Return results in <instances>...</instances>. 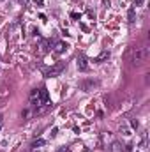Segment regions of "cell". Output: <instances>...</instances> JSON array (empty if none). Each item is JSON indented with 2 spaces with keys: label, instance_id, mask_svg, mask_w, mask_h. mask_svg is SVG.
<instances>
[{
  "label": "cell",
  "instance_id": "7",
  "mask_svg": "<svg viewBox=\"0 0 150 152\" xmlns=\"http://www.w3.org/2000/svg\"><path fill=\"white\" fill-rule=\"evenodd\" d=\"M127 21L129 23H134L136 21V7L133 5L131 9H129V12H127Z\"/></svg>",
  "mask_w": 150,
  "mask_h": 152
},
{
  "label": "cell",
  "instance_id": "3",
  "mask_svg": "<svg viewBox=\"0 0 150 152\" xmlns=\"http://www.w3.org/2000/svg\"><path fill=\"white\" fill-rule=\"evenodd\" d=\"M66 67V64L62 62V64H57L55 67H51V69H48V71H44V75L48 76V78H55V76H58L62 73V69Z\"/></svg>",
  "mask_w": 150,
  "mask_h": 152
},
{
  "label": "cell",
  "instance_id": "2",
  "mask_svg": "<svg viewBox=\"0 0 150 152\" xmlns=\"http://www.w3.org/2000/svg\"><path fill=\"white\" fill-rule=\"evenodd\" d=\"M50 104V96H48V90L42 87L39 88V103H37V108L39 106H48Z\"/></svg>",
  "mask_w": 150,
  "mask_h": 152
},
{
  "label": "cell",
  "instance_id": "10",
  "mask_svg": "<svg viewBox=\"0 0 150 152\" xmlns=\"http://www.w3.org/2000/svg\"><path fill=\"white\" fill-rule=\"evenodd\" d=\"M48 46H51V41H42L41 46H39L41 48V53H46L48 51Z\"/></svg>",
  "mask_w": 150,
  "mask_h": 152
},
{
  "label": "cell",
  "instance_id": "16",
  "mask_svg": "<svg viewBox=\"0 0 150 152\" xmlns=\"http://www.w3.org/2000/svg\"><path fill=\"white\" fill-rule=\"evenodd\" d=\"M69 151H71L69 147H60V149H58L57 152H69Z\"/></svg>",
  "mask_w": 150,
  "mask_h": 152
},
{
  "label": "cell",
  "instance_id": "17",
  "mask_svg": "<svg viewBox=\"0 0 150 152\" xmlns=\"http://www.w3.org/2000/svg\"><path fill=\"white\" fill-rule=\"evenodd\" d=\"M125 152H133V145L129 143V145H125Z\"/></svg>",
  "mask_w": 150,
  "mask_h": 152
},
{
  "label": "cell",
  "instance_id": "13",
  "mask_svg": "<svg viewBox=\"0 0 150 152\" xmlns=\"http://www.w3.org/2000/svg\"><path fill=\"white\" fill-rule=\"evenodd\" d=\"M138 126H140V124H138V120H136V118H133V120H131V127L138 129Z\"/></svg>",
  "mask_w": 150,
  "mask_h": 152
},
{
  "label": "cell",
  "instance_id": "8",
  "mask_svg": "<svg viewBox=\"0 0 150 152\" xmlns=\"http://www.w3.org/2000/svg\"><path fill=\"white\" fill-rule=\"evenodd\" d=\"M66 50H67V44H66V42L58 41V42L55 44V53H58V55H60V53H64Z\"/></svg>",
  "mask_w": 150,
  "mask_h": 152
},
{
  "label": "cell",
  "instance_id": "5",
  "mask_svg": "<svg viewBox=\"0 0 150 152\" xmlns=\"http://www.w3.org/2000/svg\"><path fill=\"white\" fill-rule=\"evenodd\" d=\"M108 58H110V51H108V50H104V51H101V53L95 57V60H94V62H97V64H103V62H106Z\"/></svg>",
  "mask_w": 150,
  "mask_h": 152
},
{
  "label": "cell",
  "instance_id": "15",
  "mask_svg": "<svg viewBox=\"0 0 150 152\" xmlns=\"http://www.w3.org/2000/svg\"><path fill=\"white\" fill-rule=\"evenodd\" d=\"M143 2H145V0H134V7H138V5H143Z\"/></svg>",
  "mask_w": 150,
  "mask_h": 152
},
{
  "label": "cell",
  "instance_id": "11",
  "mask_svg": "<svg viewBox=\"0 0 150 152\" xmlns=\"http://www.w3.org/2000/svg\"><path fill=\"white\" fill-rule=\"evenodd\" d=\"M95 85H97L95 81H87V83H85V90H88V88H92V87H95Z\"/></svg>",
  "mask_w": 150,
  "mask_h": 152
},
{
  "label": "cell",
  "instance_id": "12",
  "mask_svg": "<svg viewBox=\"0 0 150 152\" xmlns=\"http://www.w3.org/2000/svg\"><path fill=\"white\" fill-rule=\"evenodd\" d=\"M111 152H120V145H118L117 142H115V143L111 145Z\"/></svg>",
  "mask_w": 150,
  "mask_h": 152
},
{
  "label": "cell",
  "instance_id": "20",
  "mask_svg": "<svg viewBox=\"0 0 150 152\" xmlns=\"http://www.w3.org/2000/svg\"><path fill=\"white\" fill-rule=\"evenodd\" d=\"M0 2H2V0H0Z\"/></svg>",
  "mask_w": 150,
  "mask_h": 152
},
{
  "label": "cell",
  "instance_id": "14",
  "mask_svg": "<svg viewBox=\"0 0 150 152\" xmlns=\"http://www.w3.org/2000/svg\"><path fill=\"white\" fill-rule=\"evenodd\" d=\"M120 133H122V134H125V136H129V134H131L127 127H120Z\"/></svg>",
  "mask_w": 150,
  "mask_h": 152
},
{
  "label": "cell",
  "instance_id": "19",
  "mask_svg": "<svg viewBox=\"0 0 150 152\" xmlns=\"http://www.w3.org/2000/svg\"><path fill=\"white\" fill-rule=\"evenodd\" d=\"M2 118H4V117H0V129H2V122H4V120H2Z\"/></svg>",
  "mask_w": 150,
  "mask_h": 152
},
{
  "label": "cell",
  "instance_id": "9",
  "mask_svg": "<svg viewBox=\"0 0 150 152\" xmlns=\"http://www.w3.org/2000/svg\"><path fill=\"white\" fill-rule=\"evenodd\" d=\"M44 145H46V140L37 138V140H34V142H32V145H30V147H32V149H39V147H44Z\"/></svg>",
  "mask_w": 150,
  "mask_h": 152
},
{
  "label": "cell",
  "instance_id": "6",
  "mask_svg": "<svg viewBox=\"0 0 150 152\" xmlns=\"http://www.w3.org/2000/svg\"><path fill=\"white\" fill-rule=\"evenodd\" d=\"M37 103H39V90L34 88V90L30 92V104H32V106H37Z\"/></svg>",
  "mask_w": 150,
  "mask_h": 152
},
{
  "label": "cell",
  "instance_id": "4",
  "mask_svg": "<svg viewBox=\"0 0 150 152\" xmlns=\"http://www.w3.org/2000/svg\"><path fill=\"white\" fill-rule=\"evenodd\" d=\"M76 64H78V69H79V71H87V69H88V60H87V57H78Z\"/></svg>",
  "mask_w": 150,
  "mask_h": 152
},
{
  "label": "cell",
  "instance_id": "1",
  "mask_svg": "<svg viewBox=\"0 0 150 152\" xmlns=\"http://www.w3.org/2000/svg\"><path fill=\"white\" fill-rule=\"evenodd\" d=\"M147 57H149V48L147 46H138L131 53V62L134 66H140V64H143L147 60Z\"/></svg>",
  "mask_w": 150,
  "mask_h": 152
},
{
  "label": "cell",
  "instance_id": "18",
  "mask_svg": "<svg viewBox=\"0 0 150 152\" xmlns=\"http://www.w3.org/2000/svg\"><path fill=\"white\" fill-rule=\"evenodd\" d=\"M36 4H39V5H42V0H34Z\"/></svg>",
  "mask_w": 150,
  "mask_h": 152
}]
</instances>
